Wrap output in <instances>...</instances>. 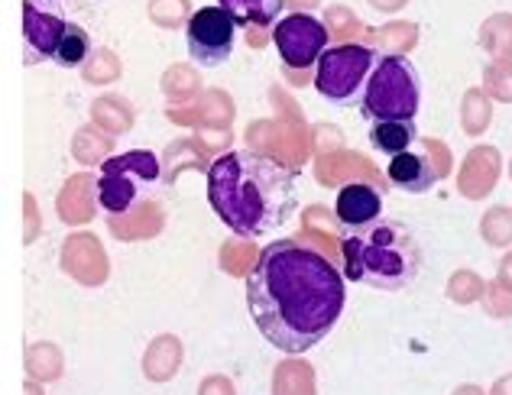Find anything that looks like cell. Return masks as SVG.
<instances>
[{"label":"cell","mask_w":512,"mask_h":395,"mask_svg":"<svg viewBox=\"0 0 512 395\" xmlns=\"http://www.w3.org/2000/svg\"><path fill=\"white\" fill-rule=\"evenodd\" d=\"M344 276L315 250L276 240L247 276V308L260 334L282 353L321 344L344 315Z\"/></svg>","instance_id":"cell-1"},{"label":"cell","mask_w":512,"mask_h":395,"mask_svg":"<svg viewBox=\"0 0 512 395\" xmlns=\"http://www.w3.org/2000/svg\"><path fill=\"white\" fill-rule=\"evenodd\" d=\"M208 201L237 237H266L299 208L295 172L276 156L231 149L211 162Z\"/></svg>","instance_id":"cell-2"},{"label":"cell","mask_w":512,"mask_h":395,"mask_svg":"<svg viewBox=\"0 0 512 395\" xmlns=\"http://www.w3.org/2000/svg\"><path fill=\"white\" fill-rule=\"evenodd\" d=\"M344 256V279L373 285L380 292L412 289L422 272V247L412 237V230L393 221V217H376L373 224L344 230L341 237Z\"/></svg>","instance_id":"cell-3"},{"label":"cell","mask_w":512,"mask_h":395,"mask_svg":"<svg viewBox=\"0 0 512 395\" xmlns=\"http://www.w3.org/2000/svg\"><path fill=\"white\" fill-rule=\"evenodd\" d=\"M422 107V75L406 56H380L363 91L360 114L370 124L380 120H415Z\"/></svg>","instance_id":"cell-4"},{"label":"cell","mask_w":512,"mask_h":395,"mask_svg":"<svg viewBox=\"0 0 512 395\" xmlns=\"http://www.w3.org/2000/svg\"><path fill=\"white\" fill-rule=\"evenodd\" d=\"M163 182V166L150 149H130V153L111 156L98 169V204L107 214H130L137 204L150 198Z\"/></svg>","instance_id":"cell-5"},{"label":"cell","mask_w":512,"mask_h":395,"mask_svg":"<svg viewBox=\"0 0 512 395\" xmlns=\"http://www.w3.org/2000/svg\"><path fill=\"white\" fill-rule=\"evenodd\" d=\"M376 62H380V52L370 46H331L315 65V91L328 104L360 107Z\"/></svg>","instance_id":"cell-6"},{"label":"cell","mask_w":512,"mask_h":395,"mask_svg":"<svg viewBox=\"0 0 512 395\" xmlns=\"http://www.w3.org/2000/svg\"><path fill=\"white\" fill-rule=\"evenodd\" d=\"M237 43V23L224 7H201L195 17H188L185 46L188 56L201 68H218L231 59Z\"/></svg>","instance_id":"cell-7"},{"label":"cell","mask_w":512,"mask_h":395,"mask_svg":"<svg viewBox=\"0 0 512 395\" xmlns=\"http://www.w3.org/2000/svg\"><path fill=\"white\" fill-rule=\"evenodd\" d=\"M273 43L279 59L289 68H312L331 49L328 26L312 13H289L273 26Z\"/></svg>","instance_id":"cell-8"},{"label":"cell","mask_w":512,"mask_h":395,"mask_svg":"<svg viewBox=\"0 0 512 395\" xmlns=\"http://www.w3.org/2000/svg\"><path fill=\"white\" fill-rule=\"evenodd\" d=\"M69 20L59 10L49 7V0H23V39H26V62H43L56 56Z\"/></svg>","instance_id":"cell-9"},{"label":"cell","mask_w":512,"mask_h":395,"mask_svg":"<svg viewBox=\"0 0 512 395\" xmlns=\"http://www.w3.org/2000/svg\"><path fill=\"white\" fill-rule=\"evenodd\" d=\"M334 214L344 230H354L363 224H373L376 217H383V192H376L367 182H350L338 192L334 201Z\"/></svg>","instance_id":"cell-10"},{"label":"cell","mask_w":512,"mask_h":395,"mask_svg":"<svg viewBox=\"0 0 512 395\" xmlns=\"http://www.w3.org/2000/svg\"><path fill=\"white\" fill-rule=\"evenodd\" d=\"M386 179L399 192H409V195H425L435 188L438 182V172L431 166V159L422 153V149H409V153H399L389 159L386 166Z\"/></svg>","instance_id":"cell-11"},{"label":"cell","mask_w":512,"mask_h":395,"mask_svg":"<svg viewBox=\"0 0 512 395\" xmlns=\"http://www.w3.org/2000/svg\"><path fill=\"white\" fill-rule=\"evenodd\" d=\"M415 136H419L415 120H380V124H370V146L389 159L415 149Z\"/></svg>","instance_id":"cell-12"},{"label":"cell","mask_w":512,"mask_h":395,"mask_svg":"<svg viewBox=\"0 0 512 395\" xmlns=\"http://www.w3.org/2000/svg\"><path fill=\"white\" fill-rule=\"evenodd\" d=\"M218 7H224L234 17L237 26H256V30H273L282 17L286 0H218Z\"/></svg>","instance_id":"cell-13"},{"label":"cell","mask_w":512,"mask_h":395,"mask_svg":"<svg viewBox=\"0 0 512 395\" xmlns=\"http://www.w3.org/2000/svg\"><path fill=\"white\" fill-rule=\"evenodd\" d=\"M91 56V36L88 30H82L78 23H69V30H65L62 43L56 49V56H52V62L62 65V68H78L85 65Z\"/></svg>","instance_id":"cell-14"},{"label":"cell","mask_w":512,"mask_h":395,"mask_svg":"<svg viewBox=\"0 0 512 395\" xmlns=\"http://www.w3.org/2000/svg\"><path fill=\"white\" fill-rule=\"evenodd\" d=\"M49 4H59V0H49Z\"/></svg>","instance_id":"cell-15"}]
</instances>
